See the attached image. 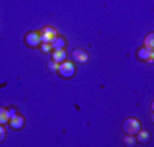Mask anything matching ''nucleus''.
Segmentation results:
<instances>
[{
    "mask_svg": "<svg viewBox=\"0 0 154 147\" xmlns=\"http://www.w3.org/2000/svg\"><path fill=\"white\" fill-rule=\"evenodd\" d=\"M135 144H137V140H135V135H127V137H123V145L132 147V145H135Z\"/></svg>",
    "mask_w": 154,
    "mask_h": 147,
    "instance_id": "9b49d317",
    "label": "nucleus"
},
{
    "mask_svg": "<svg viewBox=\"0 0 154 147\" xmlns=\"http://www.w3.org/2000/svg\"><path fill=\"white\" fill-rule=\"evenodd\" d=\"M17 115V108L16 106H11V108H7V116H9V120H11L12 116H16Z\"/></svg>",
    "mask_w": 154,
    "mask_h": 147,
    "instance_id": "2eb2a0df",
    "label": "nucleus"
},
{
    "mask_svg": "<svg viewBox=\"0 0 154 147\" xmlns=\"http://www.w3.org/2000/svg\"><path fill=\"white\" fill-rule=\"evenodd\" d=\"M39 48H41V51H45V53H51V44L50 43H41Z\"/></svg>",
    "mask_w": 154,
    "mask_h": 147,
    "instance_id": "4468645a",
    "label": "nucleus"
},
{
    "mask_svg": "<svg viewBox=\"0 0 154 147\" xmlns=\"http://www.w3.org/2000/svg\"><path fill=\"white\" fill-rule=\"evenodd\" d=\"M24 43H26V46H29V48H38L39 44H41V41H39V33L38 31H29V33L24 36Z\"/></svg>",
    "mask_w": 154,
    "mask_h": 147,
    "instance_id": "7ed1b4c3",
    "label": "nucleus"
},
{
    "mask_svg": "<svg viewBox=\"0 0 154 147\" xmlns=\"http://www.w3.org/2000/svg\"><path fill=\"white\" fill-rule=\"evenodd\" d=\"M51 60H55L57 63H62L63 60H67V51H65V48L51 50Z\"/></svg>",
    "mask_w": 154,
    "mask_h": 147,
    "instance_id": "423d86ee",
    "label": "nucleus"
},
{
    "mask_svg": "<svg viewBox=\"0 0 154 147\" xmlns=\"http://www.w3.org/2000/svg\"><path fill=\"white\" fill-rule=\"evenodd\" d=\"M5 137H7V130H5V127L0 123V142L5 140Z\"/></svg>",
    "mask_w": 154,
    "mask_h": 147,
    "instance_id": "dca6fc26",
    "label": "nucleus"
},
{
    "mask_svg": "<svg viewBox=\"0 0 154 147\" xmlns=\"http://www.w3.org/2000/svg\"><path fill=\"white\" fill-rule=\"evenodd\" d=\"M65 38H63V36H57L55 39H53V41H51V50H60V48H65Z\"/></svg>",
    "mask_w": 154,
    "mask_h": 147,
    "instance_id": "6e6552de",
    "label": "nucleus"
},
{
    "mask_svg": "<svg viewBox=\"0 0 154 147\" xmlns=\"http://www.w3.org/2000/svg\"><path fill=\"white\" fill-rule=\"evenodd\" d=\"M144 46L149 50L154 48V33H149L147 36H146V39H144Z\"/></svg>",
    "mask_w": 154,
    "mask_h": 147,
    "instance_id": "9d476101",
    "label": "nucleus"
},
{
    "mask_svg": "<svg viewBox=\"0 0 154 147\" xmlns=\"http://www.w3.org/2000/svg\"><path fill=\"white\" fill-rule=\"evenodd\" d=\"M122 130L125 135H135L140 130V121L137 118H125L122 123Z\"/></svg>",
    "mask_w": 154,
    "mask_h": 147,
    "instance_id": "f257e3e1",
    "label": "nucleus"
},
{
    "mask_svg": "<svg viewBox=\"0 0 154 147\" xmlns=\"http://www.w3.org/2000/svg\"><path fill=\"white\" fill-rule=\"evenodd\" d=\"M0 123H2V125L9 123V116H7V108H2V106H0Z\"/></svg>",
    "mask_w": 154,
    "mask_h": 147,
    "instance_id": "f8f14e48",
    "label": "nucleus"
},
{
    "mask_svg": "<svg viewBox=\"0 0 154 147\" xmlns=\"http://www.w3.org/2000/svg\"><path fill=\"white\" fill-rule=\"evenodd\" d=\"M9 125H11V128H14V130H21L22 127H24V118L17 113L16 116H12L11 120H9Z\"/></svg>",
    "mask_w": 154,
    "mask_h": 147,
    "instance_id": "0eeeda50",
    "label": "nucleus"
},
{
    "mask_svg": "<svg viewBox=\"0 0 154 147\" xmlns=\"http://www.w3.org/2000/svg\"><path fill=\"white\" fill-rule=\"evenodd\" d=\"M135 57H137L139 60L151 63V65H152V62H154V51H152V50H149V48H146V46L139 48L137 53H135Z\"/></svg>",
    "mask_w": 154,
    "mask_h": 147,
    "instance_id": "20e7f679",
    "label": "nucleus"
},
{
    "mask_svg": "<svg viewBox=\"0 0 154 147\" xmlns=\"http://www.w3.org/2000/svg\"><path fill=\"white\" fill-rule=\"evenodd\" d=\"M46 69H48L50 72H57V70H58V63H57L55 60H50L48 65H46Z\"/></svg>",
    "mask_w": 154,
    "mask_h": 147,
    "instance_id": "ddd939ff",
    "label": "nucleus"
},
{
    "mask_svg": "<svg viewBox=\"0 0 154 147\" xmlns=\"http://www.w3.org/2000/svg\"><path fill=\"white\" fill-rule=\"evenodd\" d=\"M58 74H60L63 79H70V77L75 75V63L70 60H63L62 63H58Z\"/></svg>",
    "mask_w": 154,
    "mask_h": 147,
    "instance_id": "f03ea898",
    "label": "nucleus"
},
{
    "mask_svg": "<svg viewBox=\"0 0 154 147\" xmlns=\"http://www.w3.org/2000/svg\"><path fill=\"white\" fill-rule=\"evenodd\" d=\"M135 140H137V142H147L149 140V132L139 130L137 133H135Z\"/></svg>",
    "mask_w": 154,
    "mask_h": 147,
    "instance_id": "1a4fd4ad",
    "label": "nucleus"
},
{
    "mask_svg": "<svg viewBox=\"0 0 154 147\" xmlns=\"http://www.w3.org/2000/svg\"><path fill=\"white\" fill-rule=\"evenodd\" d=\"M72 60L77 62V63H86L89 60V55L86 50H81V48H75L72 51Z\"/></svg>",
    "mask_w": 154,
    "mask_h": 147,
    "instance_id": "39448f33",
    "label": "nucleus"
}]
</instances>
